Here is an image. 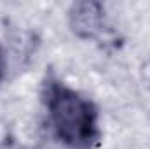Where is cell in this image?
Returning a JSON list of instances; mask_svg holds the SVG:
<instances>
[{"label": "cell", "mask_w": 150, "mask_h": 149, "mask_svg": "<svg viewBox=\"0 0 150 149\" xmlns=\"http://www.w3.org/2000/svg\"><path fill=\"white\" fill-rule=\"evenodd\" d=\"M40 104L52 137L67 149H94L103 139L98 105L52 70L40 82Z\"/></svg>", "instance_id": "6da1fadb"}, {"label": "cell", "mask_w": 150, "mask_h": 149, "mask_svg": "<svg viewBox=\"0 0 150 149\" xmlns=\"http://www.w3.org/2000/svg\"><path fill=\"white\" fill-rule=\"evenodd\" d=\"M7 75V58H5V51L0 47V86L4 84Z\"/></svg>", "instance_id": "3957f363"}, {"label": "cell", "mask_w": 150, "mask_h": 149, "mask_svg": "<svg viewBox=\"0 0 150 149\" xmlns=\"http://www.w3.org/2000/svg\"><path fill=\"white\" fill-rule=\"evenodd\" d=\"M68 28L82 40H96L107 30V11L101 2L80 0L74 2L67 12Z\"/></svg>", "instance_id": "7a4b0ae2"}]
</instances>
